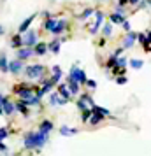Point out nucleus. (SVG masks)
Segmentation results:
<instances>
[{"label": "nucleus", "mask_w": 151, "mask_h": 156, "mask_svg": "<svg viewBox=\"0 0 151 156\" xmlns=\"http://www.w3.org/2000/svg\"><path fill=\"white\" fill-rule=\"evenodd\" d=\"M48 133L44 132H30L25 137V147L27 149H34V147H44V144L48 140Z\"/></svg>", "instance_id": "f257e3e1"}, {"label": "nucleus", "mask_w": 151, "mask_h": 156, "mask_svg": "<svg viewBox=\"0 0 151 156\" xmlns=\"http://www.w3.org/2000/svg\"><path fill=\"white\" fill-rule=\"evenodd\" d=\"M14 93H18L21 98H32V97H34V90H32V86H25V84L14 86Z\"/></svg>", "instance_id": "f03ea898"}, {"label": "nucleus", "mask_w": 151, "mask_h": 156, "mask_svg": "<svg viewBox=\"0 0 151 156\" xmlns=\"http://www.w3.org/2000/svg\"><path fill=\"white\" fill-rule=\"evenodd\" d=\"M44 74V67L42 65H28V67H27V76H28V77H41V76H42Z\"/></svg>", "instance_id": "7ed1b4c3"}, {"label": "nucleus", "mask_w": 151, "mask_h": 156, "mask_svg": "<svg viewBox=\"0 0 151 156\" xmlns=\"http://www.w3.org/2000/svg\"><path fill=\"white\" fill-rule=\"evenodd\" d=\"M69 77L76 79L77 83H86V74H84V70H81V69H77V67H72L70 69V74H69Z\"/></svg>", "instance_id": "20e7f679"}, {"label": "nucleus", "mask_w": 151, "mask_h": 156, "mask_svg": "<svg viewBox=\"0 0 151 156\" xmlns=\"http://www.w3.org/2000/svg\"><path fill=\"white\" fill-rule=\"evenodd\" d=\"M23 41H25V46L32 48V46H35V42H37V34L34 32V30H28V32H25Z\"/></svg>", "instance_id": "39448f33"}, {"label": "nucleus", "mask_w": 151, "mask_h": 156, "mask_svg": "<svg viewBox=\"0 0 151 156\" xmlns=\"http://www.w3.org/2000/svg\"><path fill=\"white\" fill-rule=\"evenodd\" d=\"M135 41H137L135 32H127V37H125V41H123V48H132Z\"/></svg>", "instance_id": "423d86ee"}, {"label": "nucleus", "mask_w": 151, "mask_h": 156, "mask_svg": "<svg viewBox=\"0 0 151 156\" xmlns=\"http://www.w3.org/2000/svg\"><path fill=\"white\" fill-rule=\"evenodd\" d=\"M21 69H23V63H21L20 58H18V60H13V62L9 63V72H13V74H18Z\"/></svg>", "instance_id": "0eeeda50"}, {"label": "nucleus", "mask_w": 151, "mask_h": 156, "mask_svg": "<svg viewBox=\"0 0 151 156\" xmlns=\"http://www.w3.org/2000/svg\"><path fill=\"white\" fill-rule=\"evenodd\" d=\"M102 21H104V16H102V12H100V11H99V12L95 14V25H93V27H92V30H90V32H92V34H97V30L100 28Z\"/></svg>", "instance_id": "6e6552de"}, {"label": "nucleus", "mask_w": 151, "mask_h": 156, "mask_svg": "<svg viewBox=\"0 0 151 156\" xmlns=\"http://www.w3.org/2000/svg\"><path fill=\"white\" fill-rule=\"evenodd\" d=\"M67 104V100L63 97H60L58 93H53L51 95V105H65Z\"/></svg>", "instance_id": "1a4fd4ad"}, {"label": "nucleus", "mask_w": 151, "mask_h": 156, "mask_svg": "<svg viewBox=\"0 0 151 156\" xmlns=\"http://www.w3.org/2000/svg\"><path fill=\"white\" fill-rule=\"evenodd\" d=\"M34 20H35V14H32L30 18H27V20H25V21L20 25V34H25V32L28 30V27L32 25V21H34Z\"/></svg>", "instance_id": "9d476101"}, {"label": "nucleus", "mask_w": 151, "mask_h": 156, "mask_svg": "<svg viewBox=\"0 0 151 156\" xmlns=\"http://www.w3.org/2000/svg\"><path fill=\"white\" fill-rule=\"evenodd\" d=\"M65 27H67V21L60 20V21H58L56 25H55V28L51 30V34H53V35H58V34H62V32L65 30Z\"/></svg>", "instance_id": "9b49d317"}, {"label": "nucleus", "mask_w": 151, "mask_h": 156, "mask_svg": "<svg viewBox=\"0 0 151 156\" xmlns=\"http://www.w3.org/2000/svg\"><path fill=\"white\" fill-rule=\"evenodd\" d=\"M34 53H35V51H32V48H28V46H27L25 49H20V53H18V58H20V60H27V58H30Z\"/></svg>", "instance_id": "f8f14e48"}, {"label": "nucleus", "mask_w": 151, "mask_h": 156, "mask_svg": "<svg viewBox=\"0 0 151 156\" xmlns=\"http://www.w3.org/2000/svg\"><path fill=\"white\" fill-rule=\"evenodd\" d=\"M69 90H70L72 95H77V93H79V83H77L76 79L69 77Z\"/></svg>", "instance_id": "ddd939ff"}, {"label": "nucleus", "mask_w": 151, "mask_h": 156, "mask_svg": "<svg viewBox=\"0 0 151 156\" xmlns=\"http://www.w3.org/2000/svg\"><path fill=\"white\" fill-rule=\"evenodd\" d=\"M2 105H4L5 114H13V112H14V109H16V105H13V104H11L7 98H4V97H2Z\"/></svg>", "instance_id": "4468645a"}, {"label": "nucleus", "mask_w": 151, "mask_h": 156, "mask_svg": "<svg viewBox=\"0 0 151 156\" xmlns=\"http://www.w3.org/2000/svg\"><path fill=\"white\" fill-rule=\"evenodd\" d=\"M53 84H55V81H53V79H51V81H48V83H46V84H44L42 88L37 91V95H39V97H44V95H46V93L49 91L51 88H53Z\"/></svg>", "instance_id": "2eb2a0df"}, {"label": "nucleus", "mask_w": 151, "mask_h": 156, "mask_svg": "<svg viewBox=\"0 0 151 156\" xmlns=\"http://www.w3.org/2000/svg\"><path fill=\"white\" fill-rule=\"evenodd\" d=\"M51 130H53V123L48 119H44L42 123H41V132H44V133H49Z\"/></svg>", "instance_id": "dca6fc26"}, {"label": "nucleus", "mask_w": 151, "mask_h": 156, "mask_svg": "<svg viewBox=\"0 0 151 156\" xmlns=\"http://www.w3.org/2000/svg\"><path fill=\"white\" fill-rule=\"evenodd\" d=\"M58 93H60V95H62L65 100H69V98H70V95H72L70 90H69L67 86H58Z\"/></svg>", "instance_id": "f3484780"}, {"label": "nucleus", "mask_w": 151, "mask_h": 156, "mask_svg": "<svg viewBox=\"0 0 151 156\" xmlns=\"http://www.w3.org/2000/svg\"><path fill=\"white\" fill-rule=\"evenodd\" d=\"M11 44H13V48H21V46H25V41H23L21 35H14L13 41H11Z\"/></svg>", "instance_id": "a211bd4d"}, {"label": "nucleus", "mask_w": 151, "mask_h": 156, "mask_svg": "<svg viewBox=\"0 0 151 156\" xmlns=\"http://www.w3.org/2000/svg\"><path fill=\"white\" fill-rule=\"evenodd\" d=\"M111 23H123L125 21V16L121 14V12H114V14H111Z\"/></svg>", "instance_id": "6ab92c4d"}, {"label": "nucleus", "mask_w": 151, "mask_h": 156, "mask_svg": "<svg viewBox=\"0 0 151 156\" xmlns=\"http://www.w3.org/2000/svg\"><path fill=\"white\" fill-rule=\"evenodd\" d=\"M60 133L67 137V135H76L77 133V130H76V128H69V126H62L60 128Z\"/></svg>", "instance_id": "aec40b11"}, {"label": "nucleus", "mask_w": 151, "mask_h": 156, "mask_svg": "<svg viewBox=\"0 0 151 156\" xmlns=\"http://www.w3.org/2000/svg\"><path fill=\"white\" fill-rule=\"evenodd\" d=\"M16 109H18V111H20V112H21L23 116H28V109H27V104H25L23 100L16 104Z\"/></svg>", "instance_id": "412c9836"}, {"label": "nucleus", "mask_w": 151, "mask_h": 156, "mask_svg": "<svg viewBox=\"0 0 151 156\" xmlns=\"http://www.w3.org/2000/svg\"><path fill=\"white\" fill-rule=\"evenodd\" d=\"M53 81H55V83H58V81H60V79H62V70H60V67H53Z\"/></svg>", "instance_id": "4be33fe9"}, {"label": "nucleus", "mask_w": 151, "mask_h": 156, "mask_svg": "<svg viewBox=\"0 0 151 156\" xmlns=\"http://www.w3.org/2000/svg\"><path fill=\"white\" fill-rule=\"evenodd\" d=\"M0 70L2 72H9V63L5 56H0Z\"/></svg>", "instance_id": "5701e85b"}, {"label": "nucleus", "mask_w": 151, "mask_h": 156, "mask_svg": "<svg viewBox=\"0 0 151 156\" xmlns=\"http://www.w3.org/2000/svg\"><path fill=\"white\" fill-rule=\"evenodd\" d=\"M48 49H49V46H46V44H37L35 46V53L37 55H44Z\"/></svg>", "instance_id": "b1692460"}, {"label": "nucleus", "mask_w": 151, "mask_h": 156, "mask_svg": "<svg viewBox=\"0 0 151 156\" xmlns=\"http://www.w3.org/2000/svg\"><path fill=\"white\" fill-rule=\"evenodd\" d=\"M142 65H144L142 60H130V67L132 69H137L139 70V69H142Z\"/></svg>", "instance_id": "393cba45"}, {"label": "nucleus", "mask_w": 151, "mask_h": 156, "mask_svg": "<svg viewBox=\"0 0 151 156\" xmlns=\"http://www.w3.org/2000/svg\"><path fill=\"white\" fill-rule=\"evenodd\" d=\"M92 114H93V109H92V111H90V109H84V111H83V114H81V119H83V121H88Z\"/></svg>", "instance_id": "a878e982"}, {"label": "nucleus", "mask_w": 151, "mask_h": 156, "mask_svg": "<svg viewBox=\"0 0 151 156\" xmlns=\"http://www.w3.org/2000/svg\"><path fill=\"white\" fill-rule=\"evenodd\" d=\"M56 23H58V21H56V18H51V20H48V21H46V28L51 32V30L55 28V25H56Z\"/></svg>", "instance_id": "bb28decb"}, {"label": "nucleus", "mask_w": 151, "mask_h": 156, "mask_svg": "<svg viewBox=\"0 0 151 156\" xmlns=\"http://www.w3.org/2000/svg\"><path fill=\"white\" fill-rule=\"evenodd\" d=\"M49 51H53V53H58V51H60V42H58V41H53V42L49 44Z\"/></svg>", "instance_id": "cd10ccee"}, {"label": "nucleus", "mask_w": 151, "mask_h": 156, "mask_svg": "<svg viewBox=\"0 0 151 156\" xmlns=\"http://www.w3.org/2000/svg\"><path fill=\"white\" fill-rule=\"evenodd\" d=\"M111 30H113V28H111V25H106V27H104V35H106V37H109L111 34H113Z\"/></svg>", "instance_id": "c85d7f7f"}, {"label": "nucleus", "mask_w": 151, "mask_h": 156, "mask_svg": "<svg viewBox=\"0 0 151 156\" xmlns=\"http://www.w3.org/2000/svg\"><path fill=\"white\" fill-rule=\"evenodd\" d=\"M5 137H7V128H0V139L4 140Z\"/></svg>", "instance_id": "c756f323"}, {"label": "nucleus", "mask_w": 151, "mask_h": 156, "mask_svg": "<svg viewBox=\"0 0 151 156\" xmlns=\"http://www.w3.org/2000/svg\"><path fill=\"white\" fill-rule=\"evenodd\" d=\"M118 67H125V65H127V58H118Z\"/></svg>", "instance_id": "7c9ffc66"}, {"label": "nucleus", "mask_w": 151, "mask_h": 156, "mask_svg": "<svg viewBox=\"0 0 151 156\" xmlns=\"http://www.w3.org/2000/svg\"><path fill=\"white\" fill-rule=\"evenodd\" d=\"M92 12H93L92 9H86V11L83 12V16H81V18H83V20H86V18H88V16H90V14H92Z\"/></svg>", "instance_id": "2f4dec72"}, {"label": "nucleus", "mask_w": 151, "mask_h": 156, "mask_svg": "<svg viewBox=\"0 0 151 156\" xmlns=\"http://www.w3.org/2000/svg\"><path fill=\"white\" fill-rule=\"evenodd\" d=\"M121 25H123V28L127 30V32H130V23H128V21H127V20H125V21H123V23H121Z\"/></svg>", "instance_id": "473e14b6"}, {"label": "nucleus", "mask_w": 151, "mask_h": 156, "mask_svg": "<svg viewBox=\"0 0 151 156\" xmlns=\"http://www.w3.org/2000/svg\"><path fill=\"white\" fill-rule=\"evenodd\" d=\"M116 81H118V84H125L127 83V77H118Z\"/></svg>", "instance_id": "72a5a7b5"}, {"label": "nucleus", "mask_w": 151, "mask_h": 156, "mask_svg": "<svg viewBox=\"0 0 151 156\" xmlns=\"http://www.w3.org/2000/svg\"><path fill=\"white\" fill-rule=\"evenodd\" d=\"M0 151H7V146L2 144V139H0Z\"/></svg>", "instance_id": "f704fd0d"}, {"label": "nucleus", "mask_w": 151, "mask_h": 156, "mask_svg": "<svg viewBox=\"0 0 151 156\" xmlns=\"http://www.w3.org/2000/svg\"><path fill=\"white\" fill-rule=\"evenodd\" d=\"M88 83V86H90V88H95V86H97V83H95V81H86Z\"/></svg>", "instance_id": "c9c22d12"}, {"label": "nucleus", "mask_w": 151, "mask_h": 156, "mask_svg": "<svg viewBox=\"0 0 151 156\" xmlns=\"http://www.w3.org/2000/svg\"><path fill=\"white\" fill-rule=\"evenodd\" d=\"M128 2H130V0H120V5H121V7H123V5H127Z\"/></svg>", "instance_id": "e433bc0d"}, {"label": "nucleus", "mask_w": 151, "mask_h": 156, "mask_svg": "<svg viewBox=\"0 0 151 156\" xmlns=\"http://www.w3.org/2000/svg\"><path fill=\"white\" fill-rule=\"evenodd\" d=\"M148 41H149V44H151V30L148 32Z\"/></svg>", "instance_id": "4c0bfd02"}, {"label": "nucleus", "mask_w": 151, "mask_h": 156, "mask_svg": "<svg viewBox=\"0 0 151 156\" xmlns=\"http://www.w3.org/2000/svg\"><path fill=\"white\" fill-rule=\"evenodd\" d=\"M0 35H4V27L0 25Z\"/></svg>", "instance_id": "58836bf2"}, {"label": "nucleus", "mask_w": 151, "mask_h": 156, "mask_svg": "<svg viewBox=\"0 0 151 156\" xmlns=\"http://www.w3.org/2000/svg\"><path fill=\"white\" fill-rule=\"evenodd\" d=\"M130 4H139V0H130Z\"/></svg>", "instance_id": "ea45409f"}, {"label": "nucleus", "mask_w": 151, "mask_h": 156, "mask_svg": "<svg viewBox=\"0 0 151 156\" xmlns=\"http://www.w3.org/2000/svg\"><path fill=\"white\" fill-rule=\"evenodd\" d=\"M0 102H2V97H0Z\"/></svg>", "instance_id": "a19ab883"}]
</instances>
